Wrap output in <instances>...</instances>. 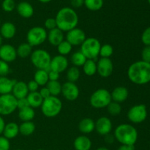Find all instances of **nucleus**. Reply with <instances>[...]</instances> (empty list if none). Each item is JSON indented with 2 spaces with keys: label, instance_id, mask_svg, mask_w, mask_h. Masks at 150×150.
Instances as JSON below:
<instances>
[{
  "label": "nucleus",
  "instance_id": "bf43d9fd",
  "mask_svg": "<svg viewBox=\"0 0 150 150\" xmlns=\"http://www.w3.org/2000/svg\"><path fill=\"white\" fill-rule=\"evenodd\" d=\"M37 150H43V149H37Z\"/></svg>",
  "mask_w": 150,
  "mask_h": 150
},
{
  "label": "nucleus",
  "instance_id": "13d9d810",
  "mask_svg": "<svg viewBox=\"0 0 150 150\" xmlns=\"http://www.w3.org/2000/svg\"><path fill=\"white\" fill-rule=\"evenodd\" d=\"M147 1H148V2H149V4H150V0H147Z\"/></svg>",
  "mask_w": 150,
  "mask_h": 150
},
{
  "label": "nucleus",
  "instance_id": "f704fd0d",
  "mask_svg": "<svg viewBox=\"0 0 150 150\" xmlns=\"http://www.w3.org/2000/svg\"><path fill=\"white\" fill-rule=\"evenodd\" d=\"M103 0H84V5L91 11H98L103 7Z\"/></svg>",
  "mask_w": 150,
  "mask_h": 150
},
{
  "label": "nucleus",
  "instance_id": "58836bf2",
  "mask_svg": "<svg viewBox=\"0 0 150 150\" xmlns=\"http://www.w3.org/2000/svg\"><path fill=\"white\" fill-rule=\"evenodd\" d=\"M1 8L7 13L13 12L16 8V2L14 0H3L1 3Z\"/></svg>",
  "mask_w": 150,
  "mask_h": 150
},
{
  "label": "nucleus",
  "instance_id": "1a4fd4ad",
  "mask_svg": "<svg viewBox=\"0 0 150 150\" xmlns=\"http://www.w3.org/2000/svg\"><path fill=\"white\" fill-rule=\"evenodd\" d=\"M18 108L17 99L12 94L0 95V115L8 116Z\"/></svg>",
  "mask_w": 150,
  "mask_h": 150
},
{
  "label": "nucleus",
  "instance_id": "c9c22d12",
  "mask_svg": "<svg viewBox=\"0 0 150 150\" xmlns=\"http://www.w3.org/2000/svg\"><path fill=\"white\" fill-rule=\"evenodd\" d=\"M57 51H58L59 55L67 56L70 54L73 49V45L69 43L67 40H63L60 44L57 45Z\"/></svg>",
  "mask_w": 150,
  "mask_h": 150
},
{
  "label": "nucleus",
  "instance_id": "cd10ccee",
  "mask_svg": "<svg viewBox=\"0 0 150 150\" xmlns=\"http://www.w3.org/2000/svg\"><path fill=\"white\" fill-rule=\"evenodd\" d=\"M35 112L34 108L29 106L26 108L19 109L18 111V118L22 122H30L35 118Z\"/></svg>",
  "mask_w": 150,
  "mask_h": 150
},
{
  "label": "nucleus",
  "instance_id": "5701e85b",
  "mask_svg": "<svg viewBox=\"0 0 150 150\" xmlns=\"http://www.w3.org/2000/svg\"><path fill=\"white\" fill-rule=\"evenodd\" d=\"M92 144L90 139L84 135L78 136L73 142V146L76 150H90Z\"/></svg>",
  "mask_w": 150,
  "mask_h": 150
},
{
  "label": "nucleus",
  "instance_id": "dca6fc26",
  "mask_svg": "<svg viewBox=\"0 0 150 150\" xmlns=\"http://www.w3.org/2000/svg\"><path fill=\"white\" fill-rule=\"evenodd\" d=\"M16 48L10 44H3L0 47V59L7 63L13 62L17 58Z\"/></svg>",
  "mask_w": 150,
  "mask_h": 150
},
{
  "label": "nucleus",
  "instance_id": "b1692460",
  "mask_svg": "<svg viewBox=\"0 0 150 150\" xmlns=\"http://www.w3.org/2000/svg\"><path fill=\"white\" fill-rule=\"evenodd\" d=\"M19 133V125L14 122H11L5 125L4 131H3V136L10 140L18 135Z\"/></svg>",
  "mask_w": 150,
  "mask_h": 150
},
{
  "label": "nucleus",
  "instance_id": "393cba45",
  "mask_svg": "<svg viewBox=\"0 0 150 150\" xmlns=\"http://www.w3.org/2000/svg\"><path fill=\"white\" fill-rule=\"evenodd\" d=\"M79 130L83 134H89L95 130V122L91 118H84L79 124Z\"/></svg>",
  "mask_w": 150,
  "mask_h": 150
},
{
  "label": "nucleus",
  "instance_id": "a19ab883",
  "mask_svg": "<svg viewBox=\"0 0 150 150\" xmlns=\"http://www.w3.org/2000/svg\"><path fill=\"white\" fill-rule=\"evenodd\" d=\"M142 41L145 45L150 46V26L146 28L142 33Z\"/></svg>",
  "mask_w": 150,
  "mask_h": 150
},
{
  "label": "nucleus",
  "instance_id": "c85d7f7f",
  "mask_svg": "<svg viewBox=\"0 0 150 150\" xmlns=\"http://www.w3.org/2000/svg\"><path fill=\"white\" fill-rule=\"evenodd\" d=\"M35 125L32 121L23 122L19 125V133L24 136H29L35 131Z\"/></svg>",
  "mask_w": 150,
  "mask_h": 150
},
{
  "label": "nucleus",
  "instance_id": "f8f14e48",
  "mask_svg": "<svg viewBox=\"0 0 150 150\" xmlns=\"http://www.w3.org/2000/svg\"><path fill=\"white\" fill-rule=\"evenodd\" d=\"M86 39V37L84 31L78 27L71 29L66 34V40L73 46L81 45Z\"/></svg>",
  "mask_w": 150,
  "mask_h": 150
},
{
  "label": "nucleus",
  "instance_id": "a211bd4d",
  "mask_svg": "<svg viewBox=\"0 0 150 150\" xmlns=\"http://www.w3.org/2000/svg\"><path fill=\"white\" fill-rule=\"evenodd\" d=\"M29 89L27 87V83L24 81H16L12 90V95L17 100L26 98L29 94Z\"/></svg>",
  "mask_w": 150,
  "mask_h": 150
},
{
  "label": "nucleus",
  "instance_id": "a878e982",
  "mask_svg": "<svg viewBox=\"0 0 150 150\" xmlns=\"http://www.w3.org/2000/svg\"><path fill=\"white\" fill-rule=\"evenodd\" d=\"M28 103H29V106L32 107V108H37L41 106L42 103V97L40 95L39 92H29L28 95L26 96Z\"/></svg>",
  "mask_w": 150,
  "mask_h": 150
},
{
  "label": "nucleus",
  "instance_id": "ea45409f",
  "mask_svg": "<svg viewBox=\"0 0 150 150\" xmlns=\"http://www.w3.org/2000/svg\"><path fill=\"white\" fill-rule=\"evenodd\" d=\"M10 72V68L8 63L0 59V76H7Z\"/></svg>",
  "mask_w": 150,
  "mask_h": 150
},
{
  "label": "nucleus",
  "instance_id": "7c9ffc66",
  "mask_svg": "<svg viewBox=\"0 0 150 150\" xmlns=\"http://www.w3.org/2000/svg\"><path fill=\"white\" fill-rule=\"evenodd\" d=\"M82 67L83 73L88 76H92L97 73V62L95 60L86 59Z\"/></svg>",
  "mask_w": 150,
  "mask_h": 150
},
{
  "label": "nucleus",
  "instance_id": "09e8293b",
  "mask_svg": "<svg viewBox=\"0 0 150 150\" xmlns=\"http://www.w3.org/2000/svg\"><path fill=\"white\" fill-rule=\"evenodd\" d=\"M39 93L43 100L46 99V98H49L50 96H51L49 90H48V89L46 87V86L41 88L40 90V92H39Z\"/></svg>",
  "mask_w": 150,
  "mask_h": 150
},
{
  "label": "nucleus",
  "instance_id": "8fccbe9b",
  "mask_svg": "<svg viewBox=\"0 0 150 150\" xmlns=\"http://www.w3.org/2000/svg\"><path fill=\"white\" fill-rule=\"evenodd\" d=\"M70 1L73 8H79L84 5V0H70Z\"/></svg>",
  "mask_w": 150,
  "mask_h": 150
},
{
  "label": "nucleus",
  "instance_id": "49530a36",
  "mask_svg": "<svg viewBox=\"0 0 150 150\" xmlns=\"http://www.w3.org/2000/svg\"><path fill=\"white\" fill-rule=\"evenodd\" d=\"M17 105H18V109H22V108H26V107L29 106V103H28L26 98L17 100Z\"/></svg>",
  "mask_w": 150,
  "mask_h": 150
},
{
  "label": "nucleus",
  "instance_id": "412c9836",
  "mask_svg": "<svg viewBox=\"0 0 150 150\" xmlns=\"http://www.w3.org/2000/svg\"><path fill=\"white\" fill-rule=\"evenodd\" d=\"M16 34V27L11 22H4L0 26V35L4 39H12Z\"/></svg>",
  "mask_w": 150,
  "mask_h": 150
},
{
  "label": "nucleus",
  "instance_id": "6ab92c4d",
  "mask_svg": "<svg viewBox=\"0 0 150 150\" xmlns=\"http://www.w3.org/2000/svg\"><path fill=\"white\" fill-rule=\"evenodd\" d=\"M16 81V79H9L7 76H0V95L11 94Z\"/></svg>",
  "mask_w": 150,
  "mask_h": 150
},
{
  "label": "nucleus",
  "instance_id": "2eb2a0df",
  "mask_svg": "<svg viewBox=\"0 0 150 150\" xmlns=\"http://www.w3.org/2000/svg\"><path fill=\"white\" fill-rule=\"evenodd\" d=\"M113 125L111 120L107 117H101L95 122V130L99 135L105 136L111 133Z\"/></svg>",
  "mask_w": 150,
  "mask_h": 150
},
{
  "label": "nucleus",
  "instance_id": "72a5a7b5",
  "mask_svg": "<svg viewBox=\"0 0 150 150\" xmlns=\"http://www.w3.org/2000/svg\"><path fill=\"white\" fill-rule=\"evenodd\" d=\"M81 76V72L79 67H70L67 70V74H66V77H67V81L73 82V83H76L78 80L79 79Z\"/></svg>",
  "mask_w": 150,
  "mask_h": 150
},
{
  "label": "nucleus",
  "instance_id": "9b49d317",
  "mask_svg": "<svg viewBox=\"0 0 150 150\" xmlns=\"http://www.w3.org/2000/svg\"><path fill=\"white\" fill-rule=\"evenodd\" d=\"M114 70V64L110 58L101 57L97 62V73L100 77L108 78L111 76Z\"/></svg>",
  "mask_w": 150,
  "mask_h": 150
},
{
  "label": "nucleus",
  "instance_id": "f03ea898",
  "mask_svg": "<svg viewBox=\"0 0 150 150\" xmlns=\"http://www.w3.org/2000/svg\"><path fill=\"white\" fill-rule=\"evenodd\" d=\"M55 20L57 28L63 32H67L77 27L79 23V16L74 9L64 7L57 12Z\"/></svg>",
  "mask_w": 150,
  "mask_h": 150
},
{
  "label": "nucleus",
  "instance_id": "c03bdc74",
  "mask_svg": "<svg viewBox=\"0 0 150 150\" xmlns=\"http://www.w3.org/2000/svg\"><path fill=\"white\" fill-rule=\"evenodd\" d=\"M142 61L150 63V46L146 45L142 51Z\"/></svg>",
  "mask_w": 150,
  "mask_h": 150
},
{
  "label": "nucleus",
  "instance_id": "5fc2aeb1",
  "mask_svg": "<svg viewBox=\"0 0 150 150\" xmlns=\"http://www.w3.org/2000/svg\"><path fill=\"white\" fill-rule=\"evenodd\" d=\"M41 3H48L51 1V0H38Z\"/></svg>",
  "mask_w": 150,
  "mask_h": 150
},
{
  "label": "nucleus",
  "instance_id": "7ed1b4c3",
  "mask_svg": "<svg viewBox=\"0 0 150 150\" xmlns=\"http://www.w3.org/2000/svg\"><path fill=\"white\" fill-rule=\"evenodd\" d=\"M114 136L121 144L135 145L138 140V131L132 125L121 124L116 127Z\"/></svg>",
  "mask_w": 150,
  "mask_h": 150
},
{
  "label": "nucleus",
  "instance_id": "473e14b6",
  "mask_svg": "<svg viewBox=\"0 0 150 150\" xmlns=\"http://www.w3.org/2000/svg\"><path fill=\"white\" fill-rule=\"evenodd\" d=\"M86 59H87L80 51H76L74 54H73V55L71 56V58H70V61H71V63L73 64V66L77 67H82L86 62Z\"/></svg>",
  "mask_w": 150,
  "mask_h": 150
},
{
  "label": "nucleus",
  "instance_id": "4c0bfd02",
  "mask_svg": "<svg viewBox=\"0 0 150 150\" xmlns=\"http://www.w3.org/2000/svg\"><path fill=\"white\" fill-rule=\"evenodd\" d=\"M114 53V48L112 45L110 44H104L101 45L100 50V54L102 58H110Z\"/></svg>",
  "mask_w": 150,
  "mask_h": 150
},
{
  "label": "nucleus",
  "instance_id": "680f3d73",
  "mask_svg": "<svg viewBox=\"0 0 150 150\" xmlns=\"http://www.w3.org/2000/svg\"><path fill=\"white\" fill-rule=\"evenodd\" d=\"M16 150H21V149H16Z\"/></svg>",
  "mask_w": 150,
  "mask_h": 150
},
{
  "label": "nucleus",
  "instance_id": "4be33fe9",
  "mask_svg": "<svg viewBox=\"0 0 150 150\" xmlns=\"http://www.w3.org/2000/svg\"><path fill=\"white\" fill-rule=\"evenodd\" d=\"M17 12L21 17L23 18H29L34 15V8L30 3L27 1H21L17 5Z\"/></svg>",
  "mask_w": 150,
  "mask_h": 150
},
{
  "label": "nucleus",
  "instance_id": "ddd939ff",
  "mask_svg": "<svg viewBox=\"0 0 150 150\" xmlns=\"http://www.w3.org/2000/svg\"><path fill=\"white\" fill-rule=\"evenodd\" d=\"M61 94L67 100L75 101L79 97L80 91L76 83L67 81L62 86Z\"/></svg>",
  "mask_w": 150,
  "mask_h": 150
},
{
  "label": "nucleus",
  "instance_id": "de8ad7c7",
  "mask_svg": "<svg viewBox=\"0 0 150 150\" xmlns=\"http://www.w3.org/2000/svg\"><path fill=\"white\" fill-rule=\"evenodd\" d=\"M48 79L49 81H58L60 77V73H57V72L54 71V70H48Z\"/></svg>",
  "mask_w": 150,
  "mask_h": 150
},
{
  "label": "nucleus",
  "instance_id": "bb28decb",
  "mask_svg": "<svg viewBox=\"0 0 150 150\" xmlns=\"http://www.w3.org/2000/svg\"><path fill=\"white\" fill-rule=\"evenodd\" d=\"M48 70H38L34 76V80L38 83L40 86H43L48 83L49 81L48 79Z\"/></svg>",
  "mask_w": 150,
  "mask_h": 150
},
{
  "label": "nucleus",
  "instance_id": "4d7b16f0",
  "mask_svg": "<svg viewBox=\"0 0 150 150\" xmlns=\"http://www.w3.org/2000/svg\"><path fill=\"white\" fill-rule=\"evenodd\" d=\"M2 42H3V38L1 36V35H0V47L3 45Z\"/></svg>",
  "mask_w": 150,
  "mask_h": 150
},
{
  "label": "nucleus",
  "instance_id": "3c124183",
  "mask_svg": "<svg viewBox=\"0 0 150 150\" xmlns=\"http://www.w3.org/2000/svg\"><path fill=\"white\" fill-rule=\"evenodd\" d=\"M114 140H115V137H114V135H111V133L105 136V142L108 144H111L114 143Z\"/></svg>",
  "mask_w": 150,
  "mask_h": 150
},
{
  "label": "nucleus",
  "instance_id": "aec40b11",
  "mask_svg": "<svg viewBox=\"0 0 150 150\" xmlns=\"http://www.w3.org/2000/svg\"><path fill=\"white\" fill-rule=\"evenodd\" d=\"M64 32L58 28L50 30L48 33L47 40L51 45L54 46H57L64 40Z\"/></svg>",
  "mask_w": 150,
  "mask_h": 150
},
{
  "label": "nucleus",
  "instance_id": "f257e3e1",
  "mask_svg": "<svg viewBox=\"0 0 150 150\" xmlns=\"http://www.w3.org/2000/svg\"><path fill=\"white\" fill-rule=\"evenodd\" d=\"M127 77L132 83L144 85L150 82V63L142 60L133 62L127 70Z\"/></svg>",
  "mask_w": 150,
  "mask_h": 150
},
{
  "label": "nucleus",
  "instance_id": "f3484780",
  "mask_svg": "<svg viewBox=\"0 0 150 150\" xmlns=\"http://www.w3.org/2000/svg\"><path fill=\"white\" fill-rule=\"evenodd\" d=\"M128 95L129 92L127 88L122 86H117L111 92L112 101L119 103L125 102L127 99V98H128Z\"/></svg>",
  "mask_w": 150,
  "mask_h": 150
},
{
  "label": "nucleus",
  "instance_id": "052dcab7",
  "mask_svg": "<svg viewBox=\"0 0 150 150\" xmlns=\"http://www.w3.org/2000/svg\"><path fill=\"white\" fill-rule=\"evenodd\" d=\"M0 26H1V21H0Z\"/></svg>",
  "mask_w": 150,
  "mask_h": 150
},
{
  "label": "nucleus",
  "instance_id": "9d476101",
  "mask_svg": "<svg viewBox=\"0 0 150 150\" xmlns=\"http://www.w3.org/2000/svg\"><path fill=\"white\" fill-rule=\"evenodd\" d=\"M127 118L134 124H140L145 121L147 117V109L144 104L133 105L127 112Z\"/></svg>",
  "mask_w": 150,
  "mask_h": 150
},
{
  "label": "nucleus",
  "instance_id": "2f4dec72",
  "mask_svg": "<svg viewBox=\"0 0 150 150\" xmlns=\"http://www.w3.org/2000/svg\"><path fill=\"white\" fill-rule=\"evenodd\" d=\"M62 86L59 81H49L46 84V87L49 90L51 96L57 97L62 93Z\"/></svg>",
  "mask_w": 150,
  "mask_h": 150
},
{
  "label": "nucleus",
  "instance_id": "e433bc0d",
  "mask_svg": "<svg viewBox=\"0 0 150 150\" xmlns=\"http://www.w3.org/2000/svg\"><path fill=\"white\" fill-rule=\"evenodd\" d=\"M106 108L108 114H111V116L119 115L122 111V106L120 103L114 101H111Z\"/></svg>",
  "mask_w": 150,
  "mask_h": 150
},
{
  "label": "nucleus",
  "instance_id": "864d4df0",
  "mask_svg": "<svg viewBox=\"0 0 150 150\" xmlns=\"http://www.w3.org/2000/svg\"><path fill=\"white\" fill-rule=\"evenodd\" d=\"M5 122H4V118L3 117H1L0 115V136H1V134L3 133V131H4V127H5Z\"/></svg>",
  "mask_w": 150,
  "mask_h": 150
},
{
  "label": "nucleus",
  "instance_id": "a18cd8bd",
  "mask_svg": "<svg viewBox=\"0 0 150 150\" xmlns=\"http://www.w3.org/2000/svg\"><path fill=\"white\" fill-rule=\"evenodd\" d=\"M39 86H40L38 85V83L35 80L29 81L27 83V87L29 92H38V89H39Z\"/></svg>",
  "mask_w": 150,
  "mask_h": 150
},
{
  "label": "nucleus",
  "instance_id": "6e6d98bb",
  "mask_svg": "<svg viewBox=\"0 0 150 150\" xmlns=\"http://www.w3.org/2000/svg\"><path fill=\"white\" fill-rule=\"evenodd\" d=\"M96 150H109L108 148L104 147V146H101V147H99L98 149H97Z\"/></svg>",
  "mask_w": 150,
  "mask_h": 150
},
{
  "label": "nucleus",
  "instance_id": "39448f33",
  "mask_svg": "<svg viewBox=\"0 0 150 150\" xmlns=\"http://www.w3.org/2000/svg\"><path fill=\"white\" fill-rule=\"evenodd\" d=\"M32 64L38 70H49L51 57L49 53L44 49H36L30 56Z\"/></svg>",
  "mask_w": 150,
  "mask_h": 150
},
{
  "label": "nucleus",
  "instance_id": "423d86ee",
  "mask_svg": "<svg viewBox=\"0 0 150 150\" xmlns=\"http://www.w3.org/2000/svg\"><path fill=\"white\" fill-rule=\"evenodd\" d=\"M101 44L95 38H88L81 45V52L87 59L95 60L100 54Z\"/></svg>",
  "mask_w": 150,
  "mask_h": 150
},
{
  "label": "nucleus",
  "instance_id": "603ef678",
  "mask_svg": "<svg viewBox=\"0 0 150 150\" xmlns=\"http://www.w3.org/2000/svg\"><path fill=\"white\" fill-rule=\"evenodd\" d=\"M117 150H135V145L121 144Z\"/></svg>",
  "mask_w": 150,
  "mask_h": 150
},
{
  "label": "nucleus",
  "instance_id": "6e6552de",
  "mask_svg": "<svg viewBox=\"0 0 150 150\" xmlns=\"http://www.w3.org/2000/svg\"><path fill=\"white\" fill-rule=\"evenodd\" d=\"M47 33L45 28L41 26H34L28 31L26 34V40L31 46L40 45L47 40Z\"/></svg>",
  "mask_w": 150,
  "mask_h": 150
},
{
  "label": "nucleus",
  "instance_id": "37998d69",
  "mask_svg": "<svg viewBox=\"0 0 150 150\" xmlns=\"http://www.w3.org/2000/svg\"><path fill=\"white\" fill-rule=\"evenodd\" d=\"M44 26H45V29H47L49 31L57 28V22H56L55 18H47L46 20H45V23H44Z\"/></svg>",
  "mask_w": 150,
  "mask_h": 150
},
{
  "label": "nucleus",
  "instance_id": "79ce46f5",
  "mask_svg": "<svg viewBox=\"0 0 150 150\" xmlns=\"http://www.w3.org/2000/svg\"><path fill=\"white\" fill-rule=\"evenodd\" d=\"M10 140L4 136H0V150H10Z\"/></svg>",
  "mask_w": 150,
  "mask_h": 150
},
{
  "label": "nucleus",
  "instance_id": "4468645a",
  "mask_svg": "<svg viewBox=\"0 0 150 150\" xmlns=\"http://www.w3.org/2000/svg\"><path fill=\"white\" fill-rule=\"evenodd\" d=\"M68 59L66 58V57L59 54L51 58L49 70L61 73L68 69Z\"/></svg>",
  "mask_w": 150,
  "mask_h": 150
},
{
  "label": "nucleus",
  "instance_id": "c756f323",
  "mask_svg": "<svg viewBox=\"0 0 150 150\" xmlns=\"http://www.w3.org/2000/svg\"><path fill=\"white\" fill-rule=\"evenodd\" d=\"M17 51V55L21 58H27L28 57H30L32 53V46H31L28 42H23L20 44L16 49Z\"/></svg>",
  "mask_w": 150,
  "mask_h": 150
},
{
  "label": "nucleus",
  "instance_id": "20e7f679",
  "mask_svg": "<svg viewBox=\"0 0 150 150\" xmlns=\"http://www.w3.org/2000/svg\"><path fill=\"white\" fill-rule=\"evenodd\" d=\"M41 111L45 117L48 118H54L58 116L62 109V100L55 96H50L44 99L40 106Z\"/></svg>",
  "mask_w": 150,
  "mask_h": 150
},
{
  "label": "nucleus",
  "instance_id": "0eeeda50",
  "mask_svg": "<svg viewBox=\"0 0 150 150\" xmlns=\"http://www.w3.org/2000/svg\"><path fill=\"white\" fill-rule=\"evenodd\" d=\"M112 101L111 92L105 89H98L92 94L89 98L91 106L95 108H106Z\"/></svg>",
  "mask_w": 150,
  "mask_h": 150
}]
</instances>
